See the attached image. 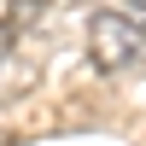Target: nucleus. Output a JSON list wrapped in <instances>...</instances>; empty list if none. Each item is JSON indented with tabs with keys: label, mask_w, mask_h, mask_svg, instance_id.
Returning a JSON list of instances; mask_svg holds the SVG:
<instances>
[{
	"label": "nucleus",
	"mask_w": 146,
	"mask_h": 146,
	"mask_svg": "<svg viewBox=\"0 0 146 146\" xmlns=\"http://www.w3.org/2000/svg\"><path fill=\"white\" fill-rule=\"evenodd\" d=\"M23 82H35V58L18 64V47H6V64H0V100H18Z\"/></svg>",
	"instance_id": "obj_3"
},
{
	"label": "nucleus",
	"mask_w": 146,
	"mask_h": 146,
	"mask_svg": "<svg viewBox=\"0 0 146 146\" xmlns=\"http://www.w3.org/2000/svg\"><path fill=\"white\" fill-rule=\"evenodd\" d=\"M88 58L100 76H123L129 64L146 58V29L129 12H94L88 18Z\"/></svg>",
	"instance_id": "obj_1"
},
{
	"label": "nucleus",
	"mask_w": 146,
	"mask_h": 146,
	"mask_svg": "<svg viewBox=\"0 0 146 146\" xmlns=\"http://www.w3.org/2000/svg\"><path fill=\"white\" fill-rule=\"evenodd\" d=\"M47 6H53V0H0V41L23 47L35 35V23L47 18Z\"/></svg>",
	"instance_id": "obj_2"
}]
</instances>
